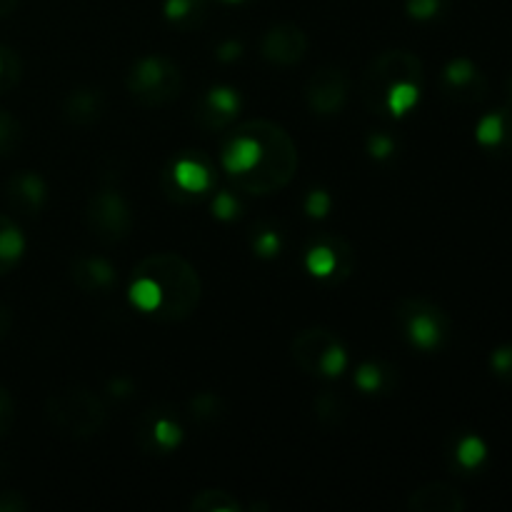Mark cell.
<instances>
[{"label": "cell", "mask_w": 512, "mask_h": 512, "mask_svg": "<svg viewBox=\"0 0 512 512\" xmlns=\"http://www.w3.org/2000/svg\"><path fill=\"white\" fill-rule=\"evenodd\" d=\"M490 365H493V370L498 373V378L512 383V345L495 350L493 358H490Z\"/></svg>", "instance_id": "f1b7e54d"}, {"label": "cell", "mask_w": 512, "mask_h": 512, "mask_svg": "<svg viewBox=\"0 0 512 512\" xmlns=\"http://www.w3.org/2000/svg\"><path fill=\"white\" fill-rule=\"evenodd\" d=\"M418 95H420V85L418 83H400L385 95V103L383 108H388L390 113L395 115H403L418 103Z\"/></svg>", "instance_id": "44dd1931"}, {"label": "cell", "mask_w": 512, "mask_h": 512, "mask_svg": "<svg viewBox=\"0 0 512 512\" xmlns=\"http://www.w3.org/2000/svg\"><path fill=\"white\" fill-rule=\"evenodd\" d=\"M240 108L238 93L230 88H213L208 90V95L200 103L198 120L205 125V128H223L230 120L235 118Z\"/></svg>", "instance_id": "5bb4252c"}, {"label": "cell", "mask_w": 512, "mask_h": 512, "mask_svg": "<svg viewBox=\"0 0 512 512\" xmlns=\"http://www.w3.org/2000/svg\"><path fill=\"white\" fill-rule=\"evenodd\" d=\"M23 143V130L20 123L8 113L0 110V155H13Z\"/></svg>", "instance_id": "7402d4cb"}, {"label": "cell", "mask_w": 512, "mask_h": 512, "mask_svg": "<svg viewBox=\"0 0 512 512\" xmlns=\"http://www.w3.org/2000/svg\"><path fill=\"white\" fill-rule=\"evenodd\" d=\"M213 210H215V215H218V218L230 220V218H235V215H238L240 205H238V200H235L230 193H220L218 198H215Z\"/></svg>", "instance_id": "f546056e"}, {"label": "cell", "mask_w": 512, "mask_h": 512, "mask_svg": "<svg viewBox=\"0 0 512 512\" xmlns=\"http://www.w3.org/2000/svg\"><path fill=\"white\" fill-rule=\"evenodd\" d=\"M330 210V195L325 190H313L308 198V213L315 215V218H323Z\"/></svg>", "instance_id": "4dcf8cb0"}, {"label": "cell", "mask_w": 512, "mask_h": 512, "mask_svg": "<svg viewBox=\"0 0 512 512\" xmlns=\"http://www.w3.org/2000/svg\"><path fill=\"white\" fill-rule=\"evenodd\" d=\"M85 220L95 238H100L103 243H118V240L128 238V233L133 230V210L115 190L95 193L85 208Z\"/></svg>", "instance_id": "52a82bcc"}, {"label": "cell", "mask_w": 512, "mask_h": 512, "mask_svg": "<svg viewBox=\"0 0 512 512\" xmlns=\"http://www.w3.org/2000/svg\"><path fill=\"white\" fill-rule=\"evenodd\" d=\"M220 400L215 395H198L193 400V410L198 418H215V408H218Z\"/></svg>", "instance_id": "1f68e13d"}, {"label": "cell", "mask_w": 512, "mask_h": 512, "mask_svg": "<svg viewBox=\"0 0 512 512\" xmlns=\"http://www.w3.org/2000/svg\"><path fill=\"white\" fill-rule=\"evenodd\" d=\"M465 498L448 483H430L415 490L408 498V508L415 512H463Z\"/></svg>", "instance_id": "4fadbf2b"}, {"label": "cell", "mask_w": 512, "mask_h": 512, "mask_svg": "<svg viewBox=\"0 0 512 512\" xmlns=\"http://www.w3.org/2000/svg\"><path fill=\"white\" fill-rule=\"evenodd\" d=\"M485 453H488V448H485L483 440L470 435V438L460 440L458 453L455 455H458V463L463 465V468H478V465L485 460Z\"/></svg>", "instance_id": "cb8c5ba5"}, {"label": "cell", "mask_w": 512, "mask_h": 512, "mask_svg": "<svg viewBox=\"0 0 512 512\" xmlns=\"http://www.w3.org/2000/svg\"><path fill=\"white\" fill-rule=\"evenodd\" d=\"M478 140L480 145H488V148H498V150L512 148L510 110H495V113L485 115L478 125Z\"/></svg>", "instance_id": "ac0fdd59"}, {"label": "cell", "mask_w": 512, "mask_h": 512, "mask_svg": "<svg viewBox=\"0 0 512 512\" xmlns=\"http://www.w3.org/2000/svg\"><path fill=\"white\" fill-rule=\"evenodd\" d=\"M248 128L260 143L258 165L248 175L235 180V185L253 195L278 193L293 180L298 170V148L293 138L270 120H248Z\"/></svg>", "instance_id": "7a4b0ae2"}, {"label": "cell", "mask_w": 512, "mask_h": 512, "mask_svg": "<svg viewBox=\"0 0 512 512\" xmlns=\"http://www.w3.org/2000/svg\"><path fill=\"white\" fill-rule=\"evenodd\" d=\"M260 53L268 63L280 65V68L298 65L308 53V35L295 23H278L263 35Z\"/></svg>", "instance_id": "30bf717a"}, {"label": "cell", "mask_w": 512, "mask_h": 512, "mask_svg": "<svg viewBox=\"0 0 512 512\" xmlns=\"http://www.w3.org/2000/svg\"><path fill=\"white\" fill-rule=\"evenodd\" d=\"M443 88L445 95L453 98L455 103L473 105L485 98V93H488V80L483 78V73L468 58H458L445 68Z\"/></svg>", "instance_id": "7c38bea8"}, {"label": "cell", "mask_w": 512, "mask_h": 512, "mask_svg": "<svg viewBox=\"0 0 512 512\" xmlns=\"http://www.w3.org/2000/svg\"><path fill=\"white\" fill-rule=\"evenodd\" d=\"M73 280L85 293H103L115 283V268L103 258H78L73 263Z\"/></svg>", "instance_id": "9a60e30c"}, {"label": "cell", "mask_w": 512, "mask_h": 512, "mask_svg": "<svg viewBox=\"0 0 512 512\" xmlns=\"http://www.w3.org/2000/svg\"><path fill=\"white\" fill-rule=\"evenodd\" d=\"M400 83H423V63L408 50H388L370 63L363 75V100L370 110L380 113L385 95Z\"/></svg>", "instance_id": "5b68a950"}, {"label": "cell", "mask_w": 512, "mask_h": 512, "mask_svg": "<svg viewBox=\"0 0 512 512\" xmlns=\"http://www.w3.org/2000/svg\"><path fill=\"white\" fill-rule=\"evenodd\" d=\"M63 113L70 123L90 125L105 113V98L100 90H75L68 95L63 105Z\"/></svg>", "instance_id": "2e32d148"}, {"label": "cell", "mask_w": 512, "mask_h": 512, "mask_svg": "<svg viewBox=\"0 0 512 512\" xmlns=\"http://www.w3.org/2000/svg\"><path fill=\"white\" fill-rule=\"evenodd\" d=\"M190 508L203 512H238L240 503L225 490H203V493L195 495Z\"/></svg>", "instance_id": "ffe728a7"}, {"label": "cell", "mask_w": 512, "mask_h": 512, "mask_svg": "<svg viewBox=\"0 0 512 512\" xmlns=\"http://www.w3.org/2000/svg\"><path fill=\"white\" fill-rule=\"evenodd\" d=\"M293 358L305 373L338 378L348 365V355L330 330L310 328L293 340Z\"/></svg>", "instance_id": "8992f818"}, {"label": "cell", "mask_w": 512, "mask_h": 512, "mask_svg": "<svg viewBox=\"0 0 512 512\" xmlns=\"http://www.w3.org/2000/svg\"><path fill=\"white\" fill-rule=\"evenodd\" d=\"M255 250H258L260 255H265V258H270V255H278V250H280L278 233L258 235V240H255Z\"/></svg>", "instance_id": "d6a6232c"}, {"label": "cell", "mask_w": 512, "mask_h": 512, "mask_svg": "<svg viewBox=\"0 0 512 512\" xmlns=\"http://www.w3.org/2000/svg\"><path fill=\"white\" fill-rule=\"evenodd\" d=\"M135 273L148 275L158 288L160 305L153 318H158L160 323H180L198 310L203 285L193 265L178 253L148 255Z\"/></svg>", "instance_id": "6da1fadb"}, {"label": "cell", "mask_w": 512, "mask_h": 512, "mask_svg": "<svg viewBox=\"0 0 512 512\" xmlns=\"http://www.w3.org/2000/svg\"><path fill=\"white\" fill-rule=\"evenodd\" d=\"M20 63L13 50H0V93L18 83Z\"/></svg>", "instance_id": "d4e9b609"}, {"label": "cell", "mask_w": 512, "mask_h": 512, "mask_svg": "<svg viewBox=\"0 0 512 512\" xmlns=\"http://www.w3.org/2000/svg\"><path fill=\"white\" fill-rule=\"evenodd\" d=\"M8 198L15 208L35 213L45 200V183L35 173H20L8 183Z\"/></svg>", "instance_id": "e0dca14e"}, {"label": "cell", "mask_w": 512, "mask_h": 512, "mask_svg": "<svg viewBox=\"0 0 512 512\" xmlns=\"http://www.w3.org/2000/svg\"><path fill=\"white\" fill-rule=\"evenodd\" d=\"M238 55H240V43H230V45H225L223 53H220V58L230 60V58H238Z\"/></svg>", "instance_id": "d590c367"}, {"label": "cell", "mask_w": 512, "mask_h": 512, "mask_svg": "<svg viewBox=\"0 0 512 512\" xmlns=\"http://www.w3.org/2000/svg\"><path fill=\"white\" fill-rule=\"evenodd\" d=\"M208 0H168L165 3V15L175 23H193L198 15H203Z\"/></svg>", "instance_id": "603a6c76"}, {"label": "cell", "mask_w": 512, "mask_h": 512, "mask_svg": "<svg viewBox=\"0 0 512 512\" xmlns=\"http://www.w3.org/2000/svg\"><path fill=\"white\" fill-rule=\"evenodd\" d=\"M405 335L420 350H435L448 333V320L428 300H405L398 310Z\"/></svg>", "instance_id": "ba28073f"}, {"label": "cell", "mask_w": 512, "mask_h": 512, "mask_svg": "<svg viewBox=\"0 0 512 512\" xmlns=\"http://www.w3.org/2000/svg\"><path fill=\"white\" fill-rule=\"evenodd\" d=\"M308 270L318 278H330L343 283L353 273V250L343 238H325L308 250Z\"/></svg>", "instance_id": "8fae6325"}, {"label": "cell", "mask_w": 512, "mask_h": 512, "mask_svg": "<svg viewBox=\"0 0 512 512\" xmlns=\"http://www.w3.org/2000/svg\"><path fill=\"white\" fill-rule=\"evenodd\" d=\"M25 508H28V503L15 493H0V512H15Z\"/></svg>", "instance_id": "e575fe53"}, {"label": "cell", "mask_w": 512, "mask_h": 512, "mask_svg": "<svg viewBox=\"0 0 512 512\" xmlns=\"http://www.w3.org/2000/svg\"><path fill=\"white\" fill-rule=\"evenodd\" d=\"M443 10V0H408V13L415 20H430Z\"/></svg>", "instance_id": "83f0119b"}, {"label": "cell", "mask_w": 512, "mask_h": 512, "mask_svg": "<svg viewBox=\"0 0 512 512\" xmlns=\"http://www.w3.org/2000/svg\"><path fill=\"white\" fill-rule=\"evenodd\" d=\"M350 80L340 68H323L308 80L305 88V98H308V108L320 118H330L338 115L348 103Z\"/></svg>", "instance_id": "9c48e42d"}, {"label": "cell", "mask_w": 512, "mask_h": 512, "mask_svg": "<svg viewBox=\"0 0 512 512\" xmlns=\"http://www.w3.org/2000/svg\"><path fill=\"white\" fill-rule=\"evenodd\" d=\"M45 413L55 428L73 435V438L98 435L108 420V410L100 403L98 395L85 388H70L50 395L48 403H45Z\"/></svg>", "instance_id": "3957f363"}, {"label": "cell", "mask_w": 512, "mask_h": 512, "mask_svg": "<svg viewBox=\"0 0 512 512\" xmlns=\"http://www.w3.org/2000/svg\"><path fill=\"white\" fill-rule=\"evenodd\" d=\"M153 438H155V443L160 445V448L170 450V448H175V445L180 443L183 433H180V428L173 423V420L160 418L158 423H155V428H153Z\"/></svg>", "instance_id": "4316f807"}, {"label": "cell", "mask_w": 512, "mask_h": 512, "mask_svg": "<svg viewBox=\"0 0 512 512\" xmlns=\"http://www.w3.org/2000/svg\"><path fill=\"white\" fill-rule=\"evenodd\" d=\"M125 85L140 105L163 108L183 93V73L163 55H145L130 68Z\"/></svg>", "instance_id": "277c9868"}, {"label": "cell", "mask_w": 512, "mask_h": 512, "mask_svg": "<svg viewBox=\"0 0 512 512\" xmlns=\"http://www.w3.org/2000/svg\"><path fill=\"white\" fill-rule=\"evenodd\" d=\"M8 220H10V218H8V215H3V213H0V228H3V225H5V223H8ZM8 270H10V268H8V265H5V263H3V260H0V275H3V273H8Z\"/></svg>", "instance_id": "74e56055"}, {"label": "cell", "mask_w": 512, "mask_h": 512, "mask_svg": "<svg viewBox=\"0 0 512 512\" xmlns=\"http://www.w3.org/2000/svg\"><path fill=\"white\" fill-rule=\"evenodd\" d=\"M370 153H373L375 158H385V155L395 153V143L388 135H373V138H370Z\"/></svg>", "instance_id": "836d02e7"}, {"label": "cell", "mask_w": 512, "mask_h": 512, "mask_svg": "<svg viewBox=\"0 0 512 512\" xmlns=\"http://www.w3.org/2000/svg\"><path fill=\"white\" fill-rule=\"evenodd\" d=\"M175 180H178V185L183 190H188V193H203L205 188L210 185V175L208 170H205V165H200L198 160H190V158H183L175 163Z\"/></svg>", "instance_id": "d6986e66"}, {"label": "cell", "mask_w": 512, "mask_h": 512, "mask_svg": "<svg viewBox=\"0 0 512 512\" xmlns=\"http://www.w3.org/2000/svg\"><path fill=\"white\" fill-rule=\"evenodd\" d=\"M20 0H0V18H5V15L13 13L15 8H18Z\"/></svg>", "instance_id": "8d00e7d4"}, {"label": "cell", "mask_w": 512, "mask_h": 512, "mask_svg": "<svg viewBox=\"0 0 512 512\" xmlns=\"http://www.w3.org/2000/svg\"><path fill=\"white\" fill-rule=\"evenodd\" d=\"M355 383H358V388L365 390V393H378V390L383 388V370L375 363L360 365L358 373H355Z\"/></svg>", "instance_id": "484cf974"}]
</instances>
